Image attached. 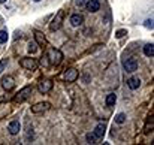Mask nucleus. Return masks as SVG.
<instances>
[{
  "label": "nucleus",
  "instance_id": "nucleus-19",
  "mask_svg": "<svg viewBox=\"0 0 154 145\" xmlns=\"http://www.w3.org/2000/svg\"><path fill=\"white\" fill-rule=\"evenodd\" d=\"M85 139H87L88 144H96V142H97V136H96L94 133H87V135H85Z\"/></svg>",
  "mask_w": 154,
  "mask_h": 145
},
{
  "label": "nucleus",
  "instance_id": "nucleus-16",
  "mask_svg": "<svg viewBox=\"0 0 154 145\" xmlns=\"http://www.w3.org/2000/svg\"><path fill=\"white\" fill-rule=\"evenodd\" d=\"M35 39H36L38 45H45L47 44V39H45L44 33H41V32H35Z\"/></svg>",
  "mask_w": 154,
  "mask_h": 145
},
{
  "label": "nucleus",
  "instance_id": "nucleus-7",
  "mask_svg": "<svg viewBox=\"0 0 154 145\" xmlns=\"http://www.w3.org/2000/svg\"><path fill=\"white\" fill-rule=\"evenodd\" d=\"M50 106H51V105H50L48 102H41V103H36V105L32 106V112H33V114H41V112L48 111Z\"/></svg>",
  "mask_w": 154,
  "mask_h": 145
},
{
  "label": "nucleus",
  "instance_id": "nucleus-11",
  "mask_svg": "<svg viewBox=\"0 0 154 145\" xmlns=\"http://www.w3.org/2000/svg\"><path fill=\"white\" fill-rule=\"evenodd\" d=\"M8 130H9L11 135H17V133H20V130H21V124H20V121H17V120L11 121L9 126H8Z\"/></svg>",
  "mask_w": 154,
  "mask_h": 145
},
{
  "label": "nucleus",
  "instance_id": "nucleus-29",
  "mask_svg": "<svg viewBox=\"0 0 154 145\" xmlns=\"http://www.w3.org/2000/svg\"><path fill=\"white\" fill-rule=\"evenodd\" d=\"M35 2H41V0H35Z\"/></svg>",
  "mask_w": 154,
  "mask_h": 145
},
{
  "label": "nucleus",
  "instance_id": "nucleus-10",
  "mask_svg": "<svg viewBox=\"0 0 154 145\" xmlns=\"http://www.w3.org/2000/svg\"><path fill=\"white\" fill-rule=\"evenodd\" d=\"M78 76H79V73H78V70H76V69H69V70L66 72L64 79H66V82H75Z\"/></svg>",
  "mask_w": 154,
  "mask_h": 145
},
{
  "label": "nucleus",
  "instance_id": "nucleus-21",
  "mask_svg": "<svg viewBox=\"0 0 154 145\" xmlns=\"http://www.w3.org/2000/svg\"><path fill=\"white\" fill-rule=\"evenodd\" d=\"M27 49H29V52H30V54H35V52L38 51V44H36V42H30Z\"/></svg>",
  "mask_w": 154,
  "mask_h": 145
},
{
  "label": "nucleus",
  "instance_id": "nucleus-23",
  "mask_svg": "<svg viewBox=\"0 0 154 145\" xmlns=\"http://www.w3.org/2000/svg\"><path fill=\"white\" fill-rule=\"evenodd\" d=\"M6 64H8V58H3V60L0 61V75L3 73V70H5V67H6Z\"/></svg>",
  "mask_w": 154,
  "mask_h": 145
},
{
  "label": "nucleus",
  "instance_id": "nucleus-24",
  "mask_svg": "<svg viewBox=\"0 0 154 145\" xmlns=\"http://www.w3.org/2000/svg\"><path fill=\"white\" fill-rule=\"evenodd\" d=\"M124 35H127V32H126V30H118V32L115 33V36H117L118 39H121V38H124Z\"/></svg>",
  "mask_w": 154,
  "mask_h": 145
},
{
  "label": "nucleus",
  "instance_id": "nucleus-20",
  "mask_svg": "<svg viewBox=\"0 0 154 145\" xmlns=\"http://www.w3.org/2000/svg\"><path fill=\"white\" fill-rule=\"evenodd\" d=\"M124 121H126V114L120 112V114L115 117V123H117V124H123Z\"/></svg>",
  "mask_w": 154,
  "mask_h": 145
},
{
  "label": "nucleus",
  "instance_id": "nucleus-17",
  "mask_svg": "<svg viewBox=\"0 0 154 145\" xmlns=\"http://www.w3.org/2000/svg\"><path fill=\"white\" fill-rule=\"evenodd\" d=\"M144 54H145L147 57H151V58H153V55H154V45L153 44H148V45L144 47Z\"/></svg>",
  "mask_w": 154,
  "mask_h": 145
},
{
  "label": "nucleus",
  "instance_id": "nucleus-6",
  "mask_svg": "<svg viewBox=\"0 0 154 145\" xmlns=\"http://www.w3.org/2000/svg\"><path fill=\"white\" fill-rule=\"evenodd\" d=\"M51 90H52V81L51 79H44V81H41L39 85H38V91H39L41 94H47V93L51 91Z\"/></svg>",
  "mask_w": 154,
  "mask_h": 145
},
{
  "label": "nucleus",
  "instance_id": "nucleus-22",
  "mask_svg": "<svg viewBox=\"0 0 154 145\" xmlns=\"http://www.w3.org/2000/svg\"><path fill=\"white\" fill-rule=\"evenodd\" d=\"M6 41H8V33L5 30H2L0 32V44H5Z\"/></svg>",
  "mask_w": 154,
  "mask_h": 145
},
{
  "label": "nucleus",
  "instance_id": "nucleus-15",
  "mask_svg": "<svg viewBox=\"0 0 154 145\" xmlns=\"http://www.w3.org/2000/svg\"><path fill=\"white\" fill-rule=\"evenodd\" d=\"M115 102H117V94H115V93H109V94L106 96V99H105L106 106H114Z\"/></svg>",
  "mask_w": 154,
  "mask_h": 145
},
{
  "label": "nucleus",
  "instance_id": "nucleus-13",
  "mask_svg": "<svg viewBox=\"0 0 154 145\" xmlns=\"http://www.w3.org/2000/svg\"><path fill=\"white\" fill-rule=\"evenodd\" d=\"M105 130H106V126H105V123H99L96 127H94V135L97 136V139H102L103 135H105Z\"/></svg>",
  "mask_w": 154,
  "mask_h": 145
},
{
  "label": "nucleus",
  "instance_id": "nucleus-26",
  "mask_svg": "<svg viewBox=\"0 0 154 145\" xmlns=\"http://www.w3.org/2000/svg\"><path fill=\"white\" fill-rule=\"evenodd\" d=\"M41 64H42V66H50V61H48L47 55H45V57H42V60H41Z\"/></svg>",
  "mask_w": 154,
  "mask_h": 145
},
{
  "label": "nucleus",
  "instance_id": "nucleus-3",
  "mask_svg": "<svg viewBox=\"0 0 154 145\" xmlns=\"http://www.w3.org/2000/svg\"><path fill=\"white\" fill-rule=\"evenodd\" d=\"M20 64L24 67V69H27V70H35L36 67H38V60L36 58H30V57H24V58H21V61H20Z\"/></svg>",
  "mask_w": 154,
  "mask_h": 145
},
{
  "label": "nucleus",
  "instance_id": "nucleus-9",
  "mask_svg": "<svg viewBox=\"0 0 154 145\" xmlns=\"http://www.w3.org/2000/svg\"><path fill=\"white\" fill-rule=\"evenodd\" d=\"M85 8L88 12H97L100 9V2L99 0H88L85 3Z\"/></svg>",
  "mask_w": 154,
  "mask_h": 145
},
{
  "label": "nucleus",
  "instance_id": "nucleus-8",
  "mask_svg": "<svg viewBox=\"0 0 154 145\" xmlns=\"http://www.w3.org/2000/svg\"><path fill=\"white\" fill-rule=\"evenodd\" d=\"M2 87H3V90H6V91L14 90V88H15V81H14V78H12V76H5V78L2 79Z\"/></svg>",
  "mask_w": 154,
  "mask_h": 145
},
{
  "label": "nucleus",
  "instance_id": "nucleus-28",
  "mask_svg": "<svg viewBox=\"0 0 154 145\" xmlns=\"http://www.w3.org/2000/svg\"><path fill=\"white\" fill-rule=\"evenodd\" d=\"M5 2H6V0H0V3H5Z\"/></svg>",
  "mask_w": 154,
  "mask_h": 145
},
{
  "label": "nucleus",
  "instance_id": "nucleus-2",
  "mask_svg": "<svg viewBox=\"0 0 154 145\" xmlns=\"http://www.w3.org/2000/svg\"><path fill=\"white\" fill-rule=\"evenodd\" d=\"M123 67H124V70L129 72V73L136 72V70H138V60H136L135 57H130V58H127V60L123 61Z\"/></svg>",
  "mask_w": 154,
  "mask_h": 145
},
{
  "label": "nucleus",
  "instance_id": "nucleus-5",
  "mask_svg": "<svg viewBox=\"0 0 154 145\" xmlns=\"http://www.w3.org/2000/svg\"><path fill=\"white\" fill-rule=\"evenodd\" d=\"M32 91H33V88H32L30 85H27V87H24L23 90H20V93L14 97V100L21 103V102H24L26 99H29V97L32 96Z\"/></svg>",
  "mask_w": 154,
  "mask_h": 145
},
{
  "label": "nucleus",
  "instance_id": "nucleus-4",
  "mask_svg": "<svg viewBox=\"0 0 154 145\" xmlns=\"http://www.w3.org/2000/svg\"><path fill=\"white\" fill-rule=\"evenodd\" d=\"M63 17H64V12H63V11H58L57 15L54 17V20L51 21V24H50V30H51V32H55V30H58V29L61 27Z\"/></svg>",
  "mask_w": 154,
  "mask_h": 145
},
{
  "label": "nucleus",
  "instance_id": "nucleus-27",
  "mask_svg": "<svg viewBox=\"0 0 154 145\" xmlns=\"http://www.w3.org/2000/svg\"><path fill=\"white\" fill-rule=\"evenodd\" d=\"M85 2H87V0H76L75 3H76V6H79V8H81V6H82V5H84Z\"/></svg>",
  "mask_w": 154,
  "mask_h": 145
},
{
  "label": "nucleus",
  "instance_id": "nucleus-14",
  "mask_svg": "<svg viewBox=\"0 0 154 145\" xmlns=\"http://www.w3.org/2000/svg\"><path fill=\"white\" fill-rule=\"evenodd\" d=\"M139 85H141L139 78H129L127 79V87L130 90H136V88H139Z\"/></svg>",
  "mask_w": 154,
  "mask_h": 145
},
{
  "label": "nucleus",
  "instance_id": "nucleus-18",
  "mask_svg": "<svg viewBox=\"0 0 154 145\" xmlns=\"http://www.w3.org/2000/svg\"><path fill=\"white\" fill-rule=\"evenodd\" d=\"M33 139V127H30V124L27 123V129H26V141L30 142Z\"/></svg>",
  "mask_w": 154,
  "mask_h": 145
},
{
  "label": "nucleus",
  "instance_id": "nucleus-25",
  "mask_svg": "<svg viewBox=\"0 0 154 145\" xmlns=\"http://www.w3.org/2000/svg\"><path fill=\"white\" fill-rule=\"evenodd\" d=\"M144 26H145L147 29H151V30H153V27H154V24H153V20H147V21L144 23Z\"/></svg>",
  "mask_w": 154,
  "mask_h": 145
},
{
  "label": "nucleus",
  "instance_id": "nucleus-1",
  "mask_svg": "<svg viewBox=\"0 0 154 145\" xmlns=\"http://www.w3.org/2000/svg\"><path fill=\"white\" fill-rule=\"evenodd\" d=\"M47 58H48L50 64H52V66H57V64H60V63H61V60H63V54H61L58 49L52 48V49H50V51H48Z\"/></svg>",
  "mask_w": 154,
  "mask_h": 145
},
{
  "label": "nucleus",
  "instance_id": "nucleus-12",
  "mask_svg": "<svg viewBox=\"0 0 154 145\" xmlns=\"http://www.w3.org/2000/svg\"><path fill=\"white\" fill-rule=\"evenodd\" d=\"M82 23H84V17H82L81 14H75V15L70 17V24H72L73 27H79Z\"/></svg>",
  "mask_w": 154,
  "mask_h": 145
}]
</instances>
